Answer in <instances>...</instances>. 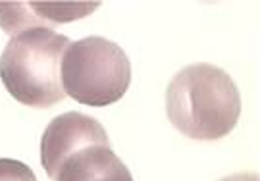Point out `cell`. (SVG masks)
<instances>
[{
    "mask_svg": "<svg viewBox=\"0 0 260 181\" xmlns=\"http://www.w3.org/2000/svg\"><path fill=\"white\" fill-rule=\"evenodd\" d=\"M241 93L230 74L214 64L179 69L166 89V114L179 133L195 141H218L241 116Z\"/></svg>",
    "mask_w": 260,
    "mask_h": 181,
    "instance_id": "cell-1",
    "label": "cell"
},
{
    "mask_svg": "<svg viewBox=\"0 0 260 181\" xmlns=\"http://www.w3.org/2000/svg\"><path fill=\"white\" fill-rule=\"evenodd\" d=\"M72 41L52 29H29L10 39L0 56V79L19 104L50 108L66 98L60 66Z\"/></svg>",
    "mask_w": 260,
    "mask_h": 181,
    "instance_id": "cell-2",
    "label": "cell"
},
{
    "mask_svg": "<svg viewBox=\"0 0 260 181\" xmlns=\"http://www.w3.org/2000/svg\"><path fill=\"white\" fill-rule=\"evenodd\" d=\"M60 77L64 93L79 104L108 106L127 93L131 62L120 45L93 35L68 45Z\"/></svg>",
    "mask_w": 260,
    "mask_h": 181,
    "instance_id": "cell-3",
    "label": "cell"
},
{
    "mask_svg": "<svg viewBox=\"0 0 260 181\" xmlns=\"http://www.w3.org/2000/svg\"><path fill=\"white\" fill-rule=\"evenodd\" d=\"M52 181H133L127 166L112 151L108 135L66 156L50 175Z\"/></svg>",
    "mask_w": 260,
    "mask_h": 181,
    "instance_id": "cell-4",
    "label": "cell"
},
{
    "mask_svg": "<svg viewBox=\"0 0 260 181\" xmlns=\"http://www.w3.org/2000/svg\"><path fill=\"white\" fill-rule=\"evenodd\" d=\"M99 2H0V27L8 35L29 29H48L87 18Z\"/></svg>",
    "mask_w": 260,
    "mask_h": 181,
    "instance_id": "cell-5",
    "label": "cell"
},
{
    "mask_svg": "<svg viewBox=\"0 0 260 181\" xmlns=\"http://www.w3.org/2000/svg\"><path fill=\"white\" fill-rule=\"evenodd\" d=\"M0 181H37L27 164L14 158H0Z\"/></svg>",
    "mask_w": 260,
    "mask_h": 181,
    "instance_id": "cell-6",
    "label": "cell"
},
{
    "mask_svg": "<svg viewBox=\"0 0 260 181\" xmlns=\"http://www.w3.org/2000/svg\"><path fill=\"white\" fill-rule=\"evenodd\" d=\"M220 181H258V175L254 172H239L233 173V175H228Z\"/></svg>",
    "mask_w": 260,
    "mask_h": 181,
    "instance_id": "cell-7",
    "label": "cell"
}]
</instances>
